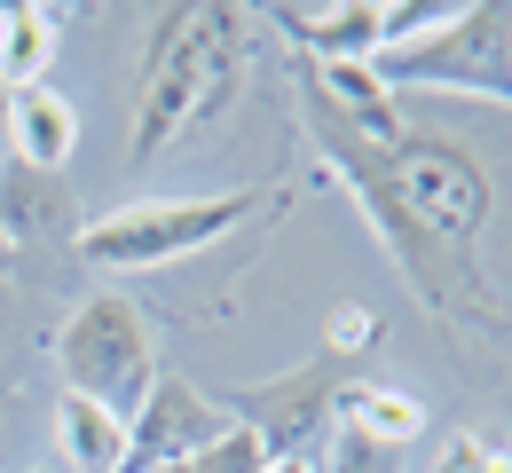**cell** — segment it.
<instances>
[{
    "mask_svg": "<svg viewBox=\"0 0 512 473\" xmlns=\"http://www.w3.org/2000/svg\"><path fill=\"white\" fill-rule=\"evenodd\" d=\"M292 103H300V135L316 142L323 174H331L347 198L363 205L371 237L386 245V261L410 276V292H418V300L442 316V332H449V324H489L497 339H512L505 308H497V292H489V276H481V269H457L442 245H434V237L410 221V205H402V190H394L386 150L339 119V103L323 95V79H316V64H308V56H292Z\"/></svg>",
    "mask_w": 512,
    "mask_h": 473,
    "instance_id": "cell-1",
    "label": "cell"
},
{
    "mask_svg": "<svg viewBox=\"0 0 512 473\" xmlns=\"http://www.w3.org/2000/svg\"><path fill=\"white\" fill-rule=\"evenodd\" d=\"M253 64V16L229 0H197V8H150V56H142V87H134V135L127 158L158 166L174 142L205 135Z\"/></svg>",
    "mask_w": 512,
    "mask_h": 473,
    "instance_id": "cell-2",
    "label": "cell"
},
{
    "mask_svg": "<svg viewBox=\"0 0 512 473\" xmlns=\"http://www.w3.org/2000/svg\"><path fill=\"white\" fill-rule=\"evenodd\" d=\"M371 79L386 95H481L512 103V0H465L442 32L371 56Z\"/></svg>",
    "mask_w": 512,
    "mask_h": 473,
    "instance_id": "cell-3",
    "label": "cell"
},
{
    "mask_svg": "<svg viewBox=\"0 0 512 473\" xmlns=\"http://www.w3.org/2000/svg\"><path fill=\"white\" fill-rule=\"evenodd\" d=\"M253 221V190H213V198H142V205H119V213H103V221H79V237H71V253L87 261V269H166V261H182V253H205V245H221L229 229H245Z\"/></svg>",
    "mask_w": 512,
    "mask_h": 473,
    "instance_id": "cell-4",
    "label": "cell"
},
{
    "mask_svg": "<svg viewBox=\"0 0 512 473\" xmlns=\"http://www.w3.org/2000/svg\"><path fill=\"white\" fill-rule=\"evenodd\" d=\"M56 363H64V395H87L111 418H134L150 379H158V347H150V316L127 292H87L56 332Z\"/></svg>",
    "mask_w": 512,
    "mask_h": 473,
    "instance_id": "cell-5",
    "label": "cell"
},
{
    "mask_svg": "<svg viewBox=\"0 0 512 473\" xmlns=\"http://www.w3.org/2000/svg\"><path fill=\"white\" fill-rule=\"evenodd\" d=\"M386 166H394V190L410 205V221L442 245L457 269H481L473 261V237H481V221H489V174H481V158L465 150V142H442L426 135V127H402V142L386 150Z\"/></svg>",
    "mask_w": 512,
    "mask_h": 473,
    "instance_id": "cell-6",
    "label": "cell"
},
{
    "mask_svg": "<svg viewBox=\"0 0 512 473\" xmlns=\"http://www.w3.org/2000/svg\"><path fill=\"white\" fill-rule=\"evenodd\" d=\"M355 387V363H339V355H308V363H292V371H276V379H253V387H237V395H221V410L253 434L268 458H308L316 450V434H339V395Z\"/></svg>",
    "mask_w": 512,
    "mask_h": 473,
    "instance_id": "cell-7",
    "label": "cell"
},
{
    "mask_svg": "<svg viewBox=\"0 0 512 473\" xmlns=\"http://www.w3.org/2000/svg\"><path fill=\"white\" fill-rule=\"evenodd\" d=\"M221 434H229V410L213 403L205 387L174 379V371H158V379H150V395H142V410L127 418V473L190 466L197 450H213Z\"/></svg>",
    "mask_w": 512,
    "mask_h": 473,
    "instance_id": "cell-8",
    "label": "cell"
},
{
    "mask_svg": "<svg viewBox=\"0 0 512 473\" xmlns=\"http://www.w3.org/2000/svg\"><path fill=\"white\" fill-rule=\"evenodd\" d=\"M268 24L292 40V56L308 64H371L379 56V8L371 0H339V8H268Z\"/></svg>",
    "mask_w": 512,
    "mask_h": 473,
    "instance_id": "cell-9",
    "label": "cell"
},
{
    "mask_svg": "<svg viewBox=\"0 0 512 473\" xmlns=\"http://www.w3.org/2000/svg\"><path fill=\"white\" fill-rule=\"evenodd\" d=\"M0 237H8V245H24V237L71 245V237H79V198H71V182L8 158V166H0Z\"/></svg>",
    "mask_w": 512,
    "mask_h": 473,
    "instance_id": "cell-10",
    "label": "cell"
},
{
    "mask_svg": "<svg viewBox=\"0 0 512 473\" xmlns=\"http://www.w3.org/2000/svg\"><path fill=\"white\" fill-rule=\"evenodd\" d=\"M79 150V111L56 87H16L8 95V158L16 166H40V174H64V158Z\"/></svg>",
    "mask_w": 512,
    "mask_h": 473,
    "instance_id": "cell-11",
    "label": "cell"
},
{
    "mask_svg": "<svg viewBox=\"0 0 512 473\" xmlns=\"http://www.w3.org/2000/svg\"><path fill=\"white\" fill-rule=\"evenodd\" d=\"M339 426L371 434L379 450H410V442L426 434V403H418L410 387H386V379H355V387L339 395Z\"/></svg>",
    "mask_w": 512,
    "mask_h": 473,
    "instance_id": "cell-12",
    "label": "cell"
},
{
    "mask_svg": "<svg viewBox=\"0 0 512 473\" xmlns=\"http://www.w3.org/2000/svg\"><path fill=\"white\" fill-rule=\"evenodd\" d=\"M56 442L79 473H127V418H111L87 395H64L56 403Z\"/></svg>",
    "mask_w": 512,
    "mask_h": 473,
    "instance_id": "cell-13",
    "label": "cell"
},
{
    "mask_svg": "<svg viewBox=\"0 0 512 473\" xmlns=\"http://www.w3.org/2000/svg\"><path fill=\"white\" fill-rule=\"evenodd\" d=\"M48 64H56V8H0V87H48Z\"/></svg>",
    "mask_w": 512,
    "mask_h": 473,
    "instance_id": "cell-14",
    "label": "cell"
},
{
    "mask_svg": "<svg viewBox=\"0 0 512 473\" xmlns=\"http://www.w3.org/2000/svg\"><path fill=\"white\" fill-rule=\"evenodd\" d=\"M426 473H512V442H489V434L457 426V434H442V450H434Z\"/></svg>",
    "mask_w": 512,
    "mask_h": 473,
    "instance_id": "cell-15",
    "label": "cell"
},
{
    "mask_svg": "<svg viewBox=\"0 0 512 473\" xmlns=\"http://www.w3.org/2000/svg\"><path fill=\"white\" fill-rule=\"evenodd\" d=\"M323 355H339V363L379 355V316H371V308H331V324H323Z\"/></svg>",
    "mask_w": 512,
    "mask_h": 473,
    "instance_id": "cell-16",
    "label": "cell"
},
{
    "mask_svg": "<svg viewBox=\"0 0 512 473\" xmlns=\"http://www.w3.org/2000/svg\"><path fill=\"white\" fill-rule=\"evenodd\" d=\"M323 473H402V450H379L371 434L339 426V434H331V466H323Z\"/></svg>",
    "mask_w": 512,
    "mask_h": 473,
    "instance_id": "cell-17",
    "label": "cell"
},
{
    "mask_svg": "<svg viewBox=\"0 0 512 473\" xmlns=\"http://www.w3.org/2000/svg\"><path fill=\"white\" fill-rule=\"evenodd\" d=\"M260 473H316V458H268Z\"/></svg>",
    "mask_w": 512,
    "mask_h": 473,
    "instance_id": "cell-18",
    "label": "cell"
},
{
    "mask_svg": "<svg viewBox=\"0 0 512 473\" xmlns=\"http://www.w3.org/2000/svg\"><path fill=\"white\" fill-rule=\"evenodd\" d=\"M0 166H8V87H0Z\"/></svg>",
    "mask_w": 512,
    "mask_h": 473,
    "instance_id": "cell-19",
    "label": "cell"
},
{
    "mask_svg": "<svg viewBox=\"0 0 512 473\" xmlns=\"http://www.w3.org/2000/svg\"><path fill=\"white\" fill-rule=\"evenodd\" d=\"M8 261H16V245H8V237H0V276H8Z\"/></svg>",
    "mask_w": 512,
    "mask_h": 473,
    "instance_id": "cell-20",
    "label": "cell"
}]
</instances>
